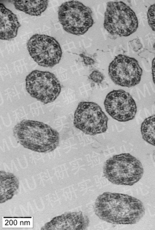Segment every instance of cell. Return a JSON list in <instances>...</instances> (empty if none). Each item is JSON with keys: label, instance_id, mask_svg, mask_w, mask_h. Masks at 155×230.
Segmentation results:
<instances>
[{"label": "cell", "instance_id": "obj_1", "mask_svg": "<svg viewBox=\"0 0 155 230\" xmlns=\"http://www.w3.org/2000/svg\"><path fill=\"white\" fill-rule=\"evenodd\" d=\"M95 214L108 222L116 224H132L138 222L145 213L142 202L127 194L105 192L96 199Z\"/></svg>", "mask_w": 155, "mask_h": 230}, {"label": "cell", "instance_id": "obj_2", "mask_svg": "<svg viewBox=\"0 0 155 230\" xmlns=\"http://www.w3.org/2000/svg\"><path fill=\"white\" fill-rule=\"evenodd\" d=\"M13 131L15 137L21 145L35 152H52L59 143L58 132L40 121L23 120L15 126Z\"/></svg>", "mask_w": 155, "mask_h": 230}, {"label": "cell", "instance_id": "obj_3", "mask_svg": "<svg viewBox=\"0 0 155 230\" xmlns=\"http://www.w3.org/2000/svg\"><path fill=\"white\" fill-rule=\"evenodd\" d=\"M105 177L117 185L132 186L142 177L143 169L141 163L130 153L115 155L107 159L103 169Z\"/></svg>", "mask_w": 155, "mask_h": 230}, {"label": "cell", "instance_id": "obj_4", "mask_svg": "<svg viewBox=\"0 0 155 230\" xmlns=\"http://www.w3.org/2000/svg\"><path fill=\"white\" fill-rule=\"evenodd\" d=\"M58 15L64 30L75 35L84 34L93 24L91 10L78 1L62 3L58 8Z\"/></svg>", "mask_w": 155, "mask_h": 230}, {"label": "cell", "instance_id": "obj_5", "mask_svg": "<svg viewBox=\"0 0 155 230\" xmlns=\"http://www.w3.org/2000/svg\"><path fill=\"white\" fill-rule=\"evenodd\" d=\"M138 25L135 13L127 5L122 2L107 3L104 26L110 34L127 36L134 32Z\"/></svg>", "mask_w": 155, "mask_h": 230}, {"label": "cell", "instance_id": "obj_6", "mask_svg": "<svg viewBox=\"0 0 155 230\" xmlns=\"http://www.w3.org/2000/svg\"><path fill=\"white\" fill-rule=\"evenodd\" d=\"M26 89L31 96L44 104L54 101L61 90L55 75L48 71L35 70L26 77Z\"/></svg>", "mask_w": 155, "mask_h": 230}, {"label": "cell", "instance_id": "obj_7", "mask_svg": "<svg viewBox=\"0 0 155 230\" xmlns=\"http://www.w3.org/2000/svg\"><path fill=\"white\" fill-rule=\"evenodd\" d=\"M108 118L97 104L81 102L74 114V124L85 134L94 135L105 132Z\"/></svg>", "mask_w": 155, "mask_h": 230}, {"label": "cell", "instance_id": "obj_8", "mask_svg": "<svg viewBox=\"0 0 155 230\" xmlns=\"http://www.w3.org/2000/svg\"><path fill=\"white\" fill-rule=\"evenodd\" d=\"M27 46L34 60L40 66L52 67L58 64L62 52L59 44L53 37L36 34L28 40Z\"/></svg>", "mask_w": 155, "mask_h": 230}, {"label": "cell", "instance_id": "obj_9", "mask_svg": "<svg viewBox=\"0 0 155 230\" xmlns=\"http://www.w3.org/2000/svg\"><path fill=\"white\" fill-rule=\"evenodd\" d=\"M108 74L115 84L129 87L139 83L142 70L135 59L119 54L110 64Z\"/></svg>", "mask_w": 155, "mask_h": 230}, {"label": "cell", "instance_id": "obj_10", "mask_svg": "<svg viewBox=\"0 0 155 230\" xmlns=\"http://www.w3.org/2000/svg\"><path fill=\"white\" fill-rule=\"evenodd\" d=\"M105 109L113 118L120 122L133 119L137 108L130 94L122 90H114L106 96L104 102Z\"/></svg>", "mask_w": 155, "mask_h": 230}, {"label": "cell", "instance_id": "obj_11", "mask_svg": "<svg viewBox=\"0 0 155 230\" xmlns=\"http://www.w3.org/2000/svg\"><path fill=\"white\" fill-rule=\"evenodd\" d=\"M89 222L88 217L81 212L66 213L53 218L41 229L84 230Z\"/></svg>", "mask_w": 155, "mask_h": 230}, {"label": "cell", "instance_id": "obj_12", "mask_svg": "<svg viewBox=\"0 0 155 230\" xmlns=\"http://www.w3.org/2000/svg\"><path fill=\"white\" fill-rule=\"evenodd\" d=\"M0 38L10 40L15 37L20 26L16 15L2 3L0 4Z\"/></svg>", "mask_w": 155, "mask_h": 230}, {"label": "cell", "instance_id": "obj_13", "mask_svg": "<svg viewBox=\"0 0 155 230\" xmlns=\"http://www.w3.org/2000/svg\"><path fill=\"white\" fill-rule=\"evenodd\" d=\"M0 202H4L12 198L19 187L17 178L11 173L0 172Z\"/></svg>", "mask_w": 155, "mask_h": 230}, {"label": "cell", "instance_id": "obj_14", "mask_svg": "<svg viewBox=\"0 0 155 230\" xmlns=\"http://www.w3.org/2000/svg\"><path fill=\"white\" fill-rule=\"evenodd\" d=\"M13 4L15 8L32 16H39L47 8L48 1L9 0Z\"/></svg>", "mask_w": 155, "mask_h": 230}, {"label": "cell", "instance_id": "obj_15", "mask_svg": "<svg viewBox=\"0 0 155 230\" xmlns=\"http://www.w3.org/2000/svg\"><path fill=\"white\" fill-rule=\"evenodd\" d=\"M141 132L143 139L155 146V115L145 119L141 124Z\"/></svg>", "mask_w": 155, "mask_h": 230}, {"label": "cell", "instance_id": "obj_16", "mask_svg": "<svg viewBox=\"0 0 155 230\" xmlns=\"http://www.w3.org/2000/svg\"><path fill=\"white\" fill-rule=\"evenodd\" d=\"M147 14L149 24L152 30L155 31V3L150 7Z\"/></svg>", "mask_w": 155, "mask_h": 230}, {"label": "cell", "instance_id": "obj_17", "mask_svg": "<svg viewBox=\"0 0 155 230\" xmlns=\"http://www.w3.org/2000/svg\"><path fill=\"white\" fill-rule=\"evenodd\" d=\"M89 78L93 82L97 83H100L103 80L104 77L101 72L95 71L90 74Z\"/></svg>", "mask_w": 155, "mask_h": 230}, {"label": "cell", "instance_id": "obj_18", "mask_svg": "<svg viewBox=\"0 0 155 230\" xmlns=\"http://www.w3.org/2000/svg\"><path fill=\"white\" fill-rule=\"evenodd\" d=\"M153 79L155 84V57L153 58L152 62V66Z\"/></svg>", "mask_w": 155, "mask_h": 230}]
</instances>
